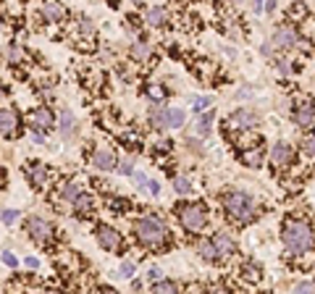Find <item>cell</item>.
Listing matches in <instances>:
<instances>
[{
    "mask_svg": "<svg viewBox=\"0 0 315 294\" xmlns=\"http://www.w3.org/2000/svg\"><path fill=\"white\" fill-rule=\"evenodd\" d=\"M281 239H284V247L289 252L302 255V252H307L313 247L315 234L305 221H286L284 228H281Z\"/></svg>",
    "mask_w": 315,
    "mask_h": 294,
    "instance_id": "obj_1",
    "label": "cell"
},
{
    "mask_svg": "<svg viewBox=\"0 0 315 294\" xmlns=\"http://www.w3.org/2000/svg\"><path fill=\"white\" fill-rule=\"evenodd\" d=\"M223 208L231 213V218L236 221H249L255 215V202L249 197L247 192H242V189H229L226 194H223Z\"/></svg>",
    "mask_w": 315,
    "mask_h": 294,
    "instance_id": "obj_2",
    "label": "cell"
},
{
    "mask_svg": "<svg viewBox=\"0 0 315 294\" xmlns=\"http://www.w3.org/2000/svg\"><path fill=\"white\" fill-rule=\"evenodd\" d=\"M134 231H137V237L145 242V244H160V242L166 239V226L163 221L158 218H139L137 224H134Z\"/></svg>",
    "mask_w": 315,
    "mask_h": 294,
    "instance_id": "obj_3",
    "label": "cell"
},
{
    "mask_svg": "<svg viewBox=\"0 0 315 294\" xmlns=\"http://www.w3.org/2000/svg\"><path fill=\"white\" fill-rule=\"evenodd\" d=\"M179 218H182L184 228H189V231H200L205 226V221H208V213H205V208L200 202H192V205H182L176 208Z\"/></svg>",
    "mask_w": 315,
    "mask_h": 294,
    "instance_id": "obj_4",
    "label": "cell"
},
{
    "mask_svg": "<svg viewBox=\"0 0 315 294\" xmlns=\"http://www.w3.org/2000/svg\"><path fill=\"white\" fill-rule=\"evenodd\" d=\"M29 126L34 129L37 134H45L53 129V110L50 108H37L34 113L29 116Z\"/></svg>",
    "mask_w": 315,
    "mask_h": 294,
    "instance_id": "obj_5",
    "label": "cell"
},
{
    "mask_svg": "<svg viewBox=\"0 0 315 294\" xmlns=\"http://www.w3.org/2000/svg\"><path fill=\"white\" fill-rule=\"evenodd\" d=\"M27 231H29V237L37 239V242H48L50 237H53V226H50L45 218H37V215H34V218H29Z\"/></svg>",
    "mask_w": 315,
    "mask_h": 294,
    "instance_id": "obj_6",
    "label": "cell"
},
{
    "mask_svg": "<svg viewBox=\"0 0 315 294\" xmlns=\"http://www.w3.org/2000/svg\"><path fill=\"white\" fill-rule=\"evenodd\" d=\"M95 237H98L102 250H116L118 242H121L118 234H116V228H111V226H98V228H95Z\"/></svg>",
    "mask_w": 315,
    "mask_h": 294,
    "instance_id": "obj_7",
    "label": "cell"
},
{
    "mask_svg": "<svg viewBox=\"0 0 315 294\" xmlns=\"http://www.w3.org/2000/svg\"><path fill=\"white\" fill-rule=\"evenodd\" d=\"M294 158V150L289 142H276L273 150H271V160H273V166H286V163H292Z\"/></svg>",
    "mask_w": 315,
    "mask_h": 294,
    "instance_id": "obj_8",
    "label": "cell"
},
{
    "mask_svg": "<svg viewBox=\"0 0 315 294\" xmlns=\"http://www.w3.org/2000/svg\"><path fill=\"white\" fill-rule=\"evenodd\" d=\"M24 171H27V179H29L34 187H42V184H45V179H48V168H45L40 160L27 163V166H24Z\"/></svg>",
    "mask_w": 315,
    "mask_h": 294,
    "instance_id": "obj_9",
    "label": "cell"
},
{
    "mask_svg": "<svg viewBox=\"0 0 315 294\" xmlns=\"http://www.w3.org/2000/svg\"><path fill=\"white\" fill-rule=\"evenodd\" d=\"M252 123H255V113H252V110H247V108L234 110V113H231V119H229V126L231 129H249Z\"/></svg>",
    "mask_w": 315,
    "mask_h": 294,
    "instance_id": "obj_10",
    "label": "cell"
},
{
    "mask_svg": "<svg viewBox=\"0 0 315 294\" xmlns=\"http://www.w3.org/2000/svg\"><path fill=\"white\" fill-rule=\"evenodd\" d=\"M294 42H297V35H294L292 27H279V29L273 32L271 45H276V48H292Z\"/></svg>",
    "mask_w": 315,
    "mask_h": 294,
    "instance_id": "obj_11",
    "label": "cell"
},
{
    "mask_svg": "<svg viewBox=\"0 0 315 294\" xmlns=\"http://www.w3.org/2000/svg\"><path fill=\"white\" fill-rule=\"evenodd\" d=\"M294 121H297L302 129L313 126V121H315V108H313V103H299L297 110H294Z\"/></svg>",
    "mask_w": 315,
    "mask_h": 294,
    "instance_id": "obj_12",
    "label": "cell"
},
{
    "mask_svg": "<svg viewBox=\"0 0 315 294\" xmlns=\"http://www.w3.org/2000/svg\"><path fill=\"white\" fill-rule=\"evenodd\" d=\"M0 123H3V137L8 139V137L16 134V126H18V119H16V110L14 108H3L0 110Z\"/></svg>",
    "mask_w": 315,
    "mask_h": 294,
    "instance_id": "obj_13",
    "label": "cell"
},
{
    "mask_svg": "<svg viewBox=\"0 0 315 294\" xmlns=\"http://www.w3.org/2000/svg\"><path fill=\"white\" fill-rule=\"evenodd\" d=\"M213 247H216V252H218V258H226V255L234 252V239L229 237V234H223V231H218L213 234Z\"/></svg>",
    "mask_w": 315,
    "mask_h": 294,
    "instance_id": "obj_14",
    "label": "cell"
},
{
    "mask_svg": "<svg viewBox=\"0 0 315 294\" xmlns=\"http://www.w3.org/2000/svg\"><path fill=\"white\" fill-rule=\"evenodd\" d=\"M92 163L100 171H111V168H116V155L111 150H98V153L92 155Z\"/></svg>",
    "mask_w": 315,
    "mask_h": 294,
    "instance_id": "obj_15",
    "label": "cell"
},
{
    "mask_svg": "<svg viewBox=\"0 0 315 294\" xmlns=\"http://www.w3.org/2000/svg\"><path fill=\"white\" fill-rule=\"evenodd\" d=\"M145 18H147V24H150V27H163L166 18H168V14H166L163 5H150V8L145 11Z\"/></svg>",
    "mask_w": 315,
    "mask_h": 294,
    "instance_id": "obj_16",
    "label": "cell"
},
{
    "mask_svg": "<svg viewBox=\"0 0 315 294\" xmlns=\"http://www.w3.org/2000/svg\"><path fill=\"white\" fill-rule=\"evenodd\" d=\"M184 121H186V110L184 108H176V105L166 108V123H168V129L184 126Z\"/></svg>",
    "mask_w": 315,
    "mask_h": 294,
    "instance_id": "obj_17",
    "label": "cell"
},
{
    "mask_svg": "<svg viewBox=\"0 0 315 294\" xmlns=\"http://www.w3.org/2000/svg\"><path fill=\"white\" fill-rule=\"evenodd\" d=\"M210 105H213V97L210 95H195L192 97V110H195V113H208Z\"/></svg>",
    "mask_w": 315,
    "mask_h": 294,
    "instance_id": "obj_18",
    "label": "cell"
},
{
    "mask_svg": "<svg viewBox=\"0 0 315 294\" xmlns=\"http://www.w3.org/2000/svg\"><path fill=\"white\" fill-rule=\"evenodd\" d=\"M213 119H216L213 110L202 113L200 119H197V123H195V132H197V134H208V132H210V126H213Z\"/></svg>",
    "mask_w": 315,
    "mask_h": 294,
    "instance_id": "obj_19",
    "label": "cell"
},
{
    "mask_svg": "<svg viewBox=\"0 0 315 294\" xmlns=\"http://www.w3.org/2000/svg\"><path fill=\"white\" fill-rule=\"evenodd\" d=\"M74 126H76V119L71 116V110H63V113H61V134L63 137H71Z\"/></svg>",
    "mask_w": 315,
    "mask_h": 294,
    "instance_id": "obj_20",
    "label": "cell"
},
{
    "mask_svg": "<svg viewBox=\"0 0 315 294\" xmlns=\"http://www.w3.org/2000/svg\"><path fill=\"white\" fill-rule=\"evenodd\" d=\"M61 197L63 200H68V202H76L82 197V192H79V187L74 184V181H68V184H63L61 187Z\"/></svg>",
    "mask_w": 315,
    "mask_h": 294,
    "instance_id": "obj_21",
    "label": "cell"
},
{
    "mask_svg": "<svg viewBox=\"0 0 315 294\" xmlns=\"http://www.w3.org/2000/svg\"><path fill=\"white\" fill-rule=\"evenodd\" d=\"M74 208H76V210H79L82 215H87V213H92V208H95V200L89 197V194H84V192H82V197L74 202Z\"/></svg>",
    "mask_w": 315,
    "mask_h": 294,
    "instance_id": "obj_22",
    "label": "cell"
},
{
    "mask_svg": "<svg viewBox=\"0 0 315 294\" xmlns=\"http://www.w3.org/2000/svg\"><path fill=\"white\" fill-rule=\"evenodd\" d=\"M42 11H45V16H48L50 21H58V18L63 16V5L61 3H45Z\"/></svg>",
    "mask_w": 315,
    "mask_h": 294,
    "instance_id": "obj_23",
    "label": "cell"
},
{
    "mask_svg": "<svg viewBox=\"0 0 315 294\" xmlns=\"http://www.w3.org/2000/svg\"><path fill=\"white\" fill-rule=\"evenodd\" d=\"M152 294H179V286L173 281H160L152 286Z\"/></svg>",
    "mask_w": 315,
    "mask_h": 294,
    "instance_id": "obj_24",
    "label": "cell"
},
{
    "mask_svg": "<svg viewBox=\"0 0 315 294\" xmlns=\"http://www.w3.org/2000/svg\"><path fill=\"white\" fill-rule=\"evenodd\" d=\"M150 123L155 129H166L168 123H166V108H160V110H152L150 113Z\"/></svg>",
    "mask_w": 315,
    "mask_h": 294,
    "instance_id": "obj_25",
    "label": "cell"
},
{
    "mask_svg": "<svg viewBox=\"0 0 315 294\" xmlns=\"http://www.w3.org/2000/svg\"><path fill=\"white\" fill-rule=\"evenodd\" d=\"M242 160L247 163V166H260L263 163V150H249V153L242 155Z\"/></svg>",
    "mask_w": 315,
    "mask_h": 294,
    "instance_id": "obj_26",
    "label": "cell"
},
{
    "mask_svg": "<svg viewBox=\"0 0 315 294\" xmlns=\"http://www.w3.org/2000/svg\"><path fill=\"white\" fill-rule=\"evenodd\" d=\"M197 250H200V255H202L205 260H216V258H218L213 242H200V247H197Z\"/></svg>",
    "mask_w": 315,
    "mask_h": 294,
    "instance_id": "obj_27",
    "label": "cell"
},
{
    "mask_svg": "<svg viewBox=\"0 0 315 294\" xmlns=\"http://www.w3.org/2000/svg\"><path fill=\"white\" fill-rule=\"evenodd\" d=\"M173 189H176V194H189L192 184H189V179H184V176H176V179H173Z\"/></svg>",
    "mask_w": 315,
    "mask_h": 294,
    "instance_id": "obj_28",
    "label": "cell"
},
{
    "mask_svg": "<svg viewBox=\"0 0 315 294\" xmlns=\"http://www.w3.org/2000/svg\"><path fill=\"white\" fill-rule=\"evenodd\" d=\"M18 221V210L16 208H3V226H11Z\"/></svg>",
    "mask_w": 315,
    "mask_h": 294,
    "instance_id": "obj_29",
    "label": "cell"
},
{
    "mask_svg": "<svg viewBox=\"0 0 315 294\" xmlns=\"http://www.w3.org/2000/svg\"><path fill=\"white\" fill-rule=\"evenodd\" d=\"M132 53L137 55V58H147V55H150V45H147V42H137L132 48Z\"/></svg>",
    "mask_w": 315,
    "mask_h": 294,
    "instance_id": "obj_30",
    "label": "cell"
},
{
    "mask_svg": "<svg viewBox=\"0 0 315 294\" xmlns=\"http://www.w3.org/2000/svg\"><path fill=\"white\" fill-rule=\"evenodd\" d=\"M302 150H305V155L315 158V137H305V139H302Z\"/></svg>",
    "mask_w": 315,
    "mask_h": 294,
    "instance_id": "obj_31",
    "label": "cell"
},
{
    "mask_svg": "<svg viewBox=\"0 0 315 294\" xmlns=\"http://www.w3.org/2000/svg\"><path fill=\"white\" fill-rule=\"evenodd\" d=\"M132 179H134V184H137L139 189H147V184H150V179H147V176H145L142 171H134Z\"/></svg>",
    "mask_w": 315,
    "mask_h": 294,
    "instance_id": "obj_32",
    "label": "cell"
},
{
    "mask_svg": "<svg viewBox=\"0 0 315 294\" xmlns=\"http://www.w3.org/2000/svg\"><path fill=\"white\" fill-rule=\"evenodd\" d=\"M3 263L8 265V268H16V265H18V258H16L11 250H3Z\"/></svg>",
    "mask_w": 315,
    "mask_h": 294,
    "instance_id": "obj_33",
    "label": "cell"
},
{
    "mask_svg": "<svg viewBox=\"0 0 315 294\" xmlns=\"http://www.w3.org/2000/svg\"><path fill=\"white\" fill-rule=\"evenodd\" d=\"M160 276H163V273H160V268H150L145 278L150 281V284H160Z\"/></svg>",
    "mask_w": 315,
    "mask_h": 294,
    "instance_id": "obj_34",
    "label": "cell"
},
{
    "mask_svg": "<svg viewBox=\"0 0 315 294\" xmlns=\"http://www.w3.org/2000/svg\"><path fill=\"white\" fill-rule=\"evenodd\" d=\"M121 276H124V278H132V276H134V263H129V260H126V263H121Z\"/></svg>",
    "mask_w": 315,
    "mask_h": 294,
    "instance_id": "obj_35",
    "label": "cell"
},
{
    "mask_svg": "<svg viewBox=\"0 0 315 294\" xmlns=\"http://www.w3.org/2000/svg\"><path fill=\"white\" fill-rule=\"evenodd\" d=\"M294 294H313V284H310V281L297 284V286H294Z\"/></svg>",
    "mask_w": 315,
    "mask_h": 294,
    "instance_id": "obj_36",
    "label": "cell"
},
{
    "mask_svg": "<svg viewBox=\"0 0 315 294\" xmlns=\"http://www.w3.org/2000/svg\"><path fill=\"white\" fill-rule=\"evenodd\" d=\"M118 168H121V173H132V176H134V163H132L129 158L121 160V163H118Z\"/></svg>",
    "mask_w": 315,
    "mask_h": 294,
    "instance_id": "obj_37",
    "label": "cell"
},
{
    "mask_svg": "<svg viewBox=\"0 0 315 294\" xmlns=\"http://www.w3.org/2000/svg\"><path fill=\"white\" fill-rule=\"evenodd\" d=\"M147 95L155 97V100H160V97H163V89H160L158 84H150V87H147Z\"/></svg>",
    "mask_w": 315,
    "mask_h": 294,
    "instance_id": "obj_38",
    "label": "cell"
},
{
    "mask_svg": "<svg viewBox=\"0 0 315 294\" xmlns=\"http://www.w3.org/2000/svg\"><path fill=\"white\" fill-rule=\"evenodd\" d=\"M147 192H150L152 197H158V194H160V184H158L155 179H150V184H147Z\"/></svg>",
    "mask_w": 315,
    "mask_h": 294,
    "instance_id": "obj_39",
    "label": "cell"
},
{
    "mask_svg": "<svg viewBox=\"0 0 315 294\" xmlns=\"http://www.w3.org/2000/svg\"><path fill=\"white\" fill-rule=\"evenodd\" d=\"M155 150H158V153H168V150H171V142L158 139V142H155Z\"/></svg>",
    "mask_w": 315,
    "mask_h": 294,
    "instance_id": "obj_40",
    "label": "cell"
},
{
    "mask_svg": "<svg viewBox=\"0 0 315 294\" xmlns=\"http://www.w3.org/2000/svg\"><path fill=\"white\" fill-rule=\"evenodd\" d=\"M5 55H8L11 61H18V55H21V53H18V48H16V45H11V48L5 50Z\"/></svg>",
    "mask_w": 315,
    "mask_h": 294,
    "instance_id": "obj_41",
    "label": "cell"
},
{
    "mask_svg": "<svg viewBox=\"0 0 315 294\" xmlns=\"http://www.w3.org/2000/svg\"><path fill=\"white\" fill-rule=\"evenodd\" d=\"M24 263H27V268H37V265H40V260H37V258H32V255H29V258L24 260Z\"/></svg>",
    "mask_w": 315,
    "mask_h": 294,
    "instance_id": "obj_42",
    "label": "cell"
},
{
    "mask_svg": "<svg viewBox=\"0 0 315 294\" xmlns=\"http://www.w3.org/2000/svg\"><path fill=\"white\" fill-rule=\"evenodd\" d=\"M289 71H292V69H289V63L286 61H279V74H289Z\"/></svg>",
    "mask_w": 315,
    "mask_h": 294,
    "instance_id": "obj_43",
    "label": "cell"
},
{
    "mask_svg": "<svg viewBox=\"0 0 315 294\" xmlns=\"http://www.w3.org/2000/svg\"><path fill=\"white\" fill-rule=\"evenodd\" d=\"M82 29H84V32H89V29H92V21H89L87 16H82Z\"/></svg>",
    "mask_w": 315,
    "mask_h": 294,
    "instance_id": "obj_44",
    "label": "cell"
},
{
    "mask_svg": "<svg viewBox=\"0 0 315 294\" xmlns=\"http://www.w3.org/2000/svg\"><path fill=\"white\" fill-rule=\"evenodd\" d=\"M102 294H118V292H113V289H105V292H102Z\"/></svg>",
    "mask_w": 315,
    "mask_h": 294,
    "instance_id": "obj_45",
    "label": "cell"
}]
</instances>
